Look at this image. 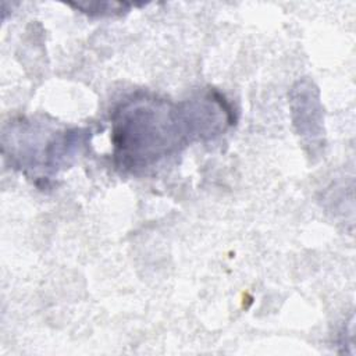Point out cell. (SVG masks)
<instances>
[{
    "label": "cell",
    "mask_w": 356,
    "mask_h": 356,
    "mask_svg": "<svg viewBox=\"0 0 356 356\" xmlns=\"http://www.w3.org/2000/svg\"><path fill=\"white\" fill-rule=\"evenodd\" d=\"M164 102L139 100L121 110L114 127L118 156L135 164H146L167 153L179 142L175 114Z\"/></svg>",
    "instance_id": "1"
}]
</instances>
